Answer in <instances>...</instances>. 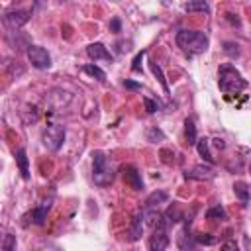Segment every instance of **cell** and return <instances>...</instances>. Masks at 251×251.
<instances>
[{"label": "cell", "instance_id": "cell-1", "mask_svg": "<svg viewBox=\"0 0 251 251\" xmlns=\"http://www.w3.org/2000/svg\"><path fill=\"white\" fill-rule=\"evenodd\" d=\"M218 86L224 94H237L247 88V80L241 76V73L233 65L226 63L218 69Z\"/></svg>", "mask_w": 251, "mask_h": 251}, {"label": "cell", "instance_id": "cell-2", "mask_svg": "<svg viewBox=\"0 0 251 251\" xmlns=\"http://www.w3.org/2000/svg\"><path fill=\"white\" fill-rule=\"evenodd\" d=\"M176 45L188 55H200L208 49V35L196 29H180L176 33Z\"/></svg>", "mask_w": 251, "mask_h": 251}, {"label": "cell", "instance_id": "cell-3", "mask_svg": "<svg viewBox=\"0 0 251 251\" xmlns=\"http://www.w3.org/2000/svg\"><path fill=\"white\" fill-rule=\"evenodd\" d=\"M92 180L96 186H108L114 180V167L104 151H92Z\"/></svg>", "mask_w": 251, "mask_h": 251}, {"label": "cell", "instance_id": "cell-4", "mask_svg": "<svg viewBox=\"0 0 251 251\" xmlns=\"http://www.w3.org/2000/svg\"><path fill=\"white\" fill-rule=\"evenodd\" d=\"M65 135H67V131H65L63 126H59V124H49V126L43 129L41 141H43V145H45L49 151H59L61 145H63V141H65Z\"/></svg>", "mask_w": 251, "mask_h": 251}, {"label": "cell", "instance_id": "cell-5", "mask_svg": "<svg viewBox=\"0 0 251 251\" xmlns=\"http://www.w3.org/2000/svg\"><path fill=\"white\" fill-rule=\"evenodd\" d=\"M167 226L169 222L165 220V216L159 220V224L153 227V233L149 237V251H165L169 245V233H167Z\"/></svg>", "mask_w": 251, "mask_h": 251}, {"label": "cell", "instance_id": "cell-6", "mask_svg": "<svg viewBox=\"0 0 251 251\" xmlns=\"http://www.w3.org/2000/svg\"><path fill=\"white\" fill-rule=\"evenodd\" d=\"M49 210H51V200L41 202L39 206L31 208L29 212H25V214L22 216V226H25V227H27V226H41V224L45 222Z\"/></svg>", "mask_w": 251, "mask_h": 251}, {"label": "cell", "instance_id": "cell-7", "mask_svg": "<svg viewBox=\"0 0 251 251\" xmlns=\"http://www.w3.org/2000/svg\"><path fill=\"white\" fill-rule=\"evenodd\" d=\"M27 59L35 69H49L51 67V55L47 53V49H43L39 45L27 47Z\"/></svg>", "mask_w": 251, "mask_h": 251}, {"label": "cell", "instance_id": "cell-8", "mask_svg": "<svg viewBox=\"0 0 251 251\" xmlns=\"http://www.w3.org/2000/svg\"><path fill=\"white\" fill-rule=\"evenodd\" d=\"M214 176H216V173L208 165H196V167L184 171V178H190V180H212Z\"/></svg>", "mask_w": 251, "mask_h": 251}, {"label": "cell", "instance_id": "cell-9", "mask_svg": "<svg viewBox=\"0 0 251 251\" xmlns=\"http://www.w3.org/2000/svg\"><path fill=\"white\" fill-rule=\"evenodd\" d=\"M122 176L126 180V184H129L133 190H141L143 188V178H141V173L133 167V165H127L122 169Z\"/></svg>", "mask_w": 251, "mask_h": 251}, {"label": "cell", "instance_id": "cell-10", "mask_svg": "<svg viewBox=\"0 0 251 251\" xmlns=\"http://www.w3.org/2000/svg\"><path fill=\"white\" fill-rule=\"evenodd\" d=\"M29 20V12L27 10H10L4 14V24L10 27H20Z\"/></svg>", "mask_w": 251, "mask_h": 251}, {"label": "cell", "instance_id": "cell-11", "mask_svg": "<svg viewBox=\"0 0 251 251\" xmlns=\"http://www.w3.org/2000/svg\"><path fill=\"white\" fill-rule=\"evenodd\" d=\"M86 55L92 59V61H100V59H104V61H114V57H112V53L106 49V45L104 43H90L88 47H86Z\"/></svg>", "mask_w": 251, "mask_h": 251}, {"label": "cell", "instance_id": "cell-12", "mask_svg": "<svg viewBox=\"0 0 251 251\" xmlns=\"http://www.w3.org/2000/svg\"><path fill=\"white\" fill-rule=\"evenodd\" d=\"M143 220H145V214L143 212H135L133 214L131 226H129V239L131 241H137L143 235Z\"/></svg>", "mask_w": 251, "mask_h": 251}, {"label": "cell", "instance_id": "cell-13", "mask_svg": "<svg viewBox=\"0 0 251 251\" xmlns=\"http://www.w3.org/2000/svg\"><path fill=\"white\" fill-rule=\"evenodd\" d=\"M14 157H16V163H18V169H20V175H22V178H29V161H27V155H25V149L24 147H20L16 153H14Z\"/></svg>", "mask_w": 251, "mask_h": 251}, {"label": "cell", "instance_id": "cell-14", "mask_svg": "<svg viewBox=\"0 0 251 251\" xmlns=\"http://www.w3.org/2000/svg\"><path fill=\"white\" fill-rule=\"evenodd\" d=\"M169 200V194L165 192V190H155V192H151L149 196H147V200H145V210H155L159 204H163V202H167Z\"/></svg>", "mask_w": 251, "mask_h": 251}, {"label": "cell", "instance_id": "cell-15", "mask_svg": "<svg viewBox=\"0 0 251 251\" xmlns=\"http://www.w3.org/2000/svg\"><path fill=\"white\" fill-rule=\"evenodd\" d=\"M210 139L208 137H200L198 141H196V149H198V155L206 161V163H214V157H212V153H210Z\"/></svg>", "mask_w": 251, "mask_h": 251}, {"label": "cell", "instance_id": "cell-16", "mask_svg": "<svg viewBox=\"0 0 251 251\" xmlns=\"http://www.w3.org/2000/svg\"><path fill=\"white\" fill-rule=\"evenodd\" d=\"M184 137H186V143L188 145H196L198 137H196V126H194V120L192 118H186L184 120Z\"/></svg>", "mask_w": 251, "mask_h": 251}, {"label": "cell", "instance_id": "cell-17", "mask_svg": "<svg viewBox=\"0 0 251 251\" xmlns=\"http://www.w3.org/2000/svg\"><path fill=\"white\" fill-rule=\"evenodd\" d=\"M233 192H235V196L241 200V204L243 206H247L249 204V200H251V194H249V188H247V184L245 182H235L233 184Z\"/></svg>", "mask_w": 251, "mask_h": 251}, {"label": "cell", "instance_id": "cell-18", "mask_svg": "<svg viewBox=\"0 0 251 251\" xmlns=\"http://www.w3.org/2000/svg\"><path fill=\"white\" fill-rule=\"evenodd\" d=\"M149 67H151V73H153V75L157 76V80L161 82V86H163L165 94H167V96H171V94H169V84H167V80H165V75H163V69H161V67H159L155 61H153V63H149Z\"/></svg>", "mask_w": 251, "mask_h": 251}, {"label": "cell", "instance_id": "cell-19", "mask_svg": "<svg viewBox=\"0 0 251 251\" xmlns=\"http://www.w3.org/2000/svg\"><path fill=\"white\" fill-rule=\"evenodd\" d=\"M206 218L208 220H226L227 218V214H226V210L220 206V204H214L212 208H208V212H206Z\"/></svg>", "mask_w": 251, "mask_h": 251}, {"label": "cell", "instance_id": "cell-20", "mask_svg": "<svg viewBox=\"0 0 251 251\" xmlns=\"http://www.w3.org/2000/svg\"><path fill=\"white\" fill-rule=\"evenodd\" d=\"M184 10L186 12H210V6L204 0H194V2L184 4Z\"/></svg>", "mask_w": 251, "mask_h": 251}, {"label": "cell", "instance_id": "cell-21", "mask_svg": "<svg viewBox=\"0 0 251 251\" xmlns=\"http://www.w3.org/2000/svg\"><path fill=\"white\" fill-rule=\"evenodd\" d=\"M82 71H84L86 75H90V76H96L100 82H104V80H106V73H104L100 67H96V65H84V67H82Z\"/></svg>", "mask_w": 251, "mask_h": 251}, {"label": "cell", "instance_id": "cell-22", "mask_svg": "<svg viewBox=\"0 0 251 251\" xmlns=\"http://www.w3.org/2000/svg\"><path fill=\"white\" fill-rule=\"evenodd\" d=\"M224 53H226L227 57L235 59V57H239V45L233 43V41H226V43H224Z\"/></svg>", "mask_w": 251, "mask_h": 251}, {"label": "cell", "instance_id": "cell-23", "mask_svg": "<svg viewBox=\"0 0 251 251\" xmlns=\"http://www.w3.org/2000/svg\"><path fill=\"white\" fill-rule=\"evenodd\" d=\"M194 241H196V243H202V245H214V243H218V239L212 237L210 233H198V235L194 237Z\"/></svg>", "mask_w": 251, "mask_h": 251}, {"label": "cell", "instance_id": "cell-24", "mask_svg": "<svg viewBox=\"0 0 251 251\" xmlns=\"http://www.w3.org/2000/svg\"><path fill=\"white\" fill-rule=\"evenodd\" d=\"M14 247H16V237L12 233H6L4 241H2V249L4 251H14Z\"/></svg>", "mask_w": 251, "mask_h": 251}, {"label": "cell", "instance_id": "cell-25", "mask_svg": "<svg viewBox=\"0 0 251 251\" xmlns=\"http://www.w3.org/2000/svg\"><path fill=\"white\" fill-rule=\"evenodd\" d=\"M143 104H145V110H147L149 114H155V112L159 110V102H155V100H151V98H147V96H143Z\"/></svg>", "mask_w": 251, "mask_h": 251}, {"label": "cell", "instance_id": "cell-26", "mask_svg": "<svg viewBox=\"0 0 251 251\" xmlns=\"http://www.w3.org/2000/svg\"><path fill=\"white\" fill-rule=\"evenodd\" d=\"M143 57H145V51H141V53L135 55L133 65H131V71H133V73H139V71H141V61H143Z\"/></svg>", "mask_w": 251, "mask_h": 251}, {"label": "cell", "instance_id": "cell-27", "mask_svg": "<svg viewBox=\"0 0 251 251\" xmlns=\"http://www.w3.org/2000/svg\"><path fill=\"white\" fill-rule=\"evenodd\" d=\"M124 86L129 88V90H141V84H139V82H135V80H127V78L124 80Z\"/></svg>", "mask_w": 251, "mask_h": 251}, {"label": "cell", "instance_id": "cell-28", "mask_svg": "<svg viewBox=\"0 0 251 251\" xmlns=\"http://www.w3.org/2000/svg\"><path fill=\"white\" fill-rule=\"evenodd\" d=\"M110 29H112L114 33H120V31H122V25H120V20H118V18H114V20L110 22Z\"/></svg>", "mask_w": 251, "mask_h": 251}, {"label": "cell", "instance_id": "cell-29", "mask_svg": "<svg viewBox=\"0 0 251 251\" xmlns=\"http://www.w3.org/2000/svg\"><path fill=\"white\" fill-rule=\"evenodd\" d=\"M224 251H237V245H235L233 241H227V243L224 245Z\"/></svg>", "mask_w": 251, "mask_h": 251}, {"label": "cell", "instance_id": "cell-30", "mask_svg": "<svg viewBox=\"0 0 251 251\" xmlns=\"http://www.w3.org/2000/svg\"><path fill=\"white\" fill-rule=\"evenodd\" d=\"M212 143H214V147H218V149H224V147H226V143H224V139H220V137H216V139H214Z\"/></svg>", "mask_w": 251, "mask_h": 251}, {"label": "cell", "instance_id": "cell-31", "mask_svg": "<svg viewBox=\"0 0 251 251\" xmlns=\"http://www.w3.org/2000/svg\"><path fill=\"white\" fill-rule=\"evenodd\" d=\"M227 16V20L231 22V24H235V25H239V18L237 16H233V14H226Z\"/></svg>", "mask_w": 251, "mask_h": 251}]
</instances>
